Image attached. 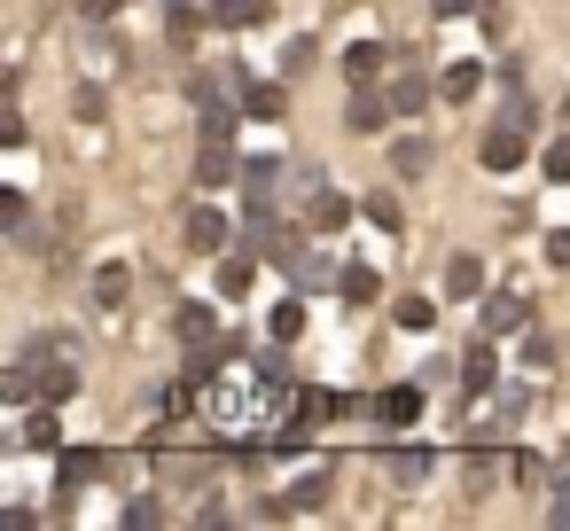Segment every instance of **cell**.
Returning a JSON list of instances; mask_svg holds the SVG:
<instances>
[{"mask_svg": "<svg viewBox=\"0 0 570 531\" xmlns=\"http://www.w3.org/2000/svg\"><path fill=\"white\" fill-rule=\"evenodd\" d=\"M243 250H258V258H289V250H297L274 196H250V212H243Z\"/></svg>", "mask_w": 570, "mask_h": 531, "instance_id": "cell-1", "label": "cell"}, {"mask_svg": "<svg viewBox=\"0 0 570 531\" xmlns=\"http://www.w3.org/2000/svg\"><path fill=\"white\" fill-rule=\"evenodd\" d=\"M391 118H399L391 87H375V79H352V95H344V134H383Z\"/></svg>", "mask_w": 570, "mask_h": 531, "instance_id": "cell-2", "label": "cell"}, {"mask_svg": "<svg viewBox=\"0 0 570 531\" xmlns=\"http://www.w3.org/2000/svg\"><path fill=\"white\" fill-rule=\"evenodd\" d=\"M422 422V383H391L375 391V437H406Z\"/></svg>", "mask_w": 570, "mask_h": 531, "instance_id": "cell-3", "label": "cell"}, {"mask_svg": "<svg viewBox=\"0 0 570 531\" xmlns=\"http://www.w3.org/2000/svg\"><path fill=\"white\" fill-rule=\"evenodd\" d=\"M476 321H484V336H523L531 328V297L523 289H492V297H476Z\"/></svg>", "mask_w": 570, "mask_h": 531, "instance_id": "cell-4", "label": "cell"}, {"mask_svg": "<svg viewBox=\"0 0 570 531\" xmlns=\"http://www.w3.org/2000/svg\"><path fill=\"white\" fill-rule=\"evenodd\" d=\"M95 476H102V453L95 445H56V500H79Z\"/></svg>", "mask_w": 570, "mask_h": 531, "instance_id": "cell-5", "label": "cell"}, {"mask_svg": "<svg viewBox=\"0 0 570 531\" xmlns=\"http://www.w3.org/2000/svg\"><path fill=\"white\" fill-rule=\"evenodd\" d=\"M243 118L250 126H282L289 118V79H243Z\"/></svg>", "mask_w": 570, "mask_h": 531, "instance_id": "cell-6", "label": "cell"}, {"mask_svg": "<svg viewBox=\"0 0 570 531\" xmlns=\"http://www.w3.org/2000/svg\"><path fill=\"white\" fill-rule=\"evenodd\" d=\"M492 344H500V336H476V344L461 352V391H469V399H492V391H500V352H492Z\"/></svg>", "mask_w": 570, "mask_h": 531, "instance_id": "cell-7", "label": "cell"}, {"mask_svg": "<svg viewBox=\"0 0 570 531\" xmlns=\"http://www.w3.org/2000/svg\"><path fill=\"white\" fill-rule=\"evenodd\" d=\"M180 235H188V250H196V258H219L235 227L219 219V204H188V227H180Z\"/></svg>", "mask_w": 570, "mask_h": 531, "instance_id": "cell-8", "label": "cell"}, {"mask_svg": "<svg viewBox=\"0 0 570 531\" xmlns=\"http://www.w3.org/2000/svg\"><path fill=\"white\" fill-rule=\"evenodd\" d=\"M383 476H391V484H422V476H438V453H430V445L383 437Z\"/></svg>", "mask_w": 570, "mask_h": 531, "instance_id": "cell-9", "label": "cell"}, {"mask_svg": "<svg viewBox=\"0 0 570 531\" xmlns=\"http://www.w3.org/2000/svg\"><path fill=\"white\" fill-rule=\"evenodd\" d=\"M523 414H531V391H523V383H508V391H492V414L476 422V437L492 445V437H508V430H515Z\"/></svg>", "mask_w": 570, "mask_h": 531, "instance_id": "cell-10", "label": "cell"}, {"mask_svg": "<svg viewBox=\"0 0 570 531\" xmlns=\"http://www.w3.org/2000/svg\"><path fill=\"white\" fill-rule=\"evenodd\" d=\"M391 102H399V118H422V110L438 102V79H422L414 63H399V79H391Z\"/></svg>", "mask_w": 570, "mask_h": 531, "instance_id": "cell-11", "label": "cell"}, {"mask_svg": "<svg viewBox=\"0 0 570 531\" xmlns=\"http://www.w3.org/2000/svg\"><path fill=\"white\" fill-rule=\"evenodd\" d=\"M126 297H134V266L126 258H102L95 266V313H118Z\"/></svg>", "mask_w": 570, "mask_h": 531, "instance_id": "cell-12", "label": "cell"}, {"mask_svg": "<svg viewBox=\"0 0 570 531\" xmlns=\"http://www.w3.org/2000/svg\"><path fill=\"white\" fill-rule=\"evenodd\" d=\"M476 165H484V173H515V165H523V134H515V126H492L484 149H476Z\"/></svg>", "mask_w": 570, "mask_h": 531, "instance_id": "cell-13", "label": "cell"}, {"mask_svg": "<svg viewBox=\"0 0 570 531\" xmlns=\"http://www.w3.org/2000/svg\"><path fill=\"white\" fill-rule=\"evenodd\" d=\"M430 165H438V149H430L422 134H399V141H391V173H399V180H430Z\"/></svg>", "mask_w": 570, "mask_h": 531, "instance_id": "cell-14", "label": "cell"}, {"mask_svg": "<svg viewBox=\"0 0 570 531\" xmlns=\"http://www.w3.org/2000/svg\"><path fill=\"white\" fill-rule=\"evenodd\" d=\"M227 180H243L235 149H227V141H204V149H196V188H227Z\"/></svg>", "mask_w": 570, "mask_h": 531, "instance_id": "cell-15", "label": "cell"}, {"mask_svg": "<svg viewBox=\"0 0 570 531\" xmlns=\"http://www.w3.org/2000/svg\"><path fill=\"white\" fill-rule=\"evenodd\" d=\"M282 266H289V282H297L305 297H313V289H336V274H344V266H328L321 250H289Z\"/></svg>", "mask_w": 570, "mask_h": 531, "instance_id": "cell-16", "label": "cell"}, {"mask_svg": "<svg viewBox=\"0 0 570 531\" xmlns=\"http://www.w3.org/2000/svg\"><path fill=\"white\" fill-rule=\"evenodd\" d=\"M56 414H63V406H56V399H40V406L24 414L17 445H40V453H56V445H63V422H56Z\"/></svg>", "mask_w": 570, "mask_h": 531, "instance_id": "cell-17", "label": "cell"}, {"mask_svg": "<svg viewBox=\"0 0 570 531\" xmlns=\"http://www.w3.org/2000/svg\"><path fill=\"white\" fill-rule=\"evenodd\" d=\"M445 297H484V258L476 250H453L445 258Z\"/></svg>", "mask_w": 570, "mask_h": 531, "instance_id": "cell-18", "label": "cell"}, {"mask_svg": "<svg viewBox=\"0 0 570 531\" xmlns=\"http://www.w3.org/2000/svg\"><path fill=\"white\" fill-rule=\"evenodd\" d=\"M173 336H180V344H212V336H219V313H212L204 297H188V305L173 313Z\"/></svg>", "mask_w": 570, "mask_h": 531, "instance_id": "cell-19", "label": "cell"}, {"mask_svg": "<svg viewBox=\"0 0 570 531\" xmlns=\"http://www.w3.org/2000/svg\"><path fill=\"white\" fill-rule=\"evenodd\" d=\"M438 95H445V102H476V95H484V63H445V71H438Z\"/></svg>", "mask_w": 570, "mask_h": 531, "instance_id": "cell-20", "label": "cell"}, {"mask_svg": "<svg viewBox=\"0 0 570 531\" xmlns=\"http://www.w3.org/2000/svg\"><path fill=\"white\" fill-rule=\"evenodd\" d=\"M0 399H9V406H32V399H40V360H9V375H0Z\"/></svg>", "mask_w": 570, "mask_h": 531, "instance_id": "cell-21", "label": "cell"}, {"mask_svg": "<svg viewBox=\"0 0 570 531\" xmlns=\"http://www.w3.org/2000/svg\"><path fill=\"white\" fill-rule=\"evenodd\" d=\"M282 157H243V196H282Z\"/></svg>", "mask_w": 570, "mask_h": 531, "instance_id": "cell-22", "label": "cell"}, {"mask_svg": "<svg viewBox=\"0 0 570 531\" xmlns=\"http://www.w3.org/2000/svg\"><path fill=\"white\" fill-rule=\"evenodd\" d=\"M212 24L219 32H250V24H266V0H212Z\"/></svg>", "mask_w": 570, "mask_h": 531, "instance_id": "cell-23", "label": "cell"}, {"mask_svg": "<svg viewBox=\"0 0 570 531\" xmlns=\"http://www.w3.org/2000/svg\"><path fill=\"white\" fill-rule=\"evenodd\" d=\"M383 63H391V48H383V40H352V48H344V79H375Z\"/></svg>", "mask_w": 570, "mask_h": 531, "instance_id": "cell-24", "label": "cell"}, {"mask_svg": "<svg viewBox=\"0 0 570 531\" xmlns=\"http://www.w3.org/2000/svg\"><path fill=\"white\" fill-rule=\"evenodd\" d=\"M305 212H313V235H336V227L352 219V204H344L336 188H321V196H305Z\"/></svg>", "mask_w": 570, "mask_h": 531, "instance_id": "cell-25", "label": "cell"}, {"mask_svg": "<svg viewBox=\"0 0 570 531\" xmlns=\"http://www.w3.org/2000/svg\"><path fill=\"white\" fill-rule=\"evenodd\" d=\"M250 282H258V250H243V258H219V297H250Z\"/></svg>", "mask_w": 570, "mask_h": 531, "instance_id": "cell-26", "label": "cell"}, {"mask_svg": "<svg viewBox=\"0 0 570 531\" xmlns=\"http://www.w3.org/2000/svg\"><path fill=\"white\" fill-rule=\"evenodd\" d=\"M336 297H344V305H375V297H383L375 266H344V274H336Z\"/></svg>", "mask_w": 570, "mask_h": 531, "instance_id": "cell-27", "label": "cell"}, {"mask_svg": "<svg viewBox=\"0 0 570 531\" xmlns=\"http://www.w3.org/2000/svg\"><path fill=\"white\" fill-rule=\"evenodd\" d=\"M71 391H79V367H71V352H56V360L40 367V399H56V406H63Z\"/></svg>", "mask_w": 570, "mask_h": 531, "instance_id": "cell-28", "label": "cell"}, {"mask_svg": "<svg viewBox=\"0 0 570 531\" xmlns=\"http://www.w3.org/2000/svg\"><path fill=\"white\" fill-rule=\"evenodd\" d=\"M328 414H344V399H336V391H297V406H289V422H305V430H321Z\"/></svg>", "mask_w": 570, "mask_h": 531, "instance_id": "cell-29", "label": "cell"}, {"mask_svg": "<svg viewBox=\"0 0 570 531\" xmlns=\"http://www.w3.org/2000/svg\"><path fill=\"white\" fill-rule=\"evenodd\" d=\"M328 484H336L328 469H297V476H289V508H297V515H305V508H321V500H328Z\"/></svg>", "mask_w": 570, "mask_h": 531, "instance_id": "cell-30", "label": "cell"}, {"mask_svg": "<svg viewBox=\"0 0 570 531\" xmlns=\"http://www.w3.org/2000/svg\"><path fill=\"white\" fill-rule=\"evenodd\" d=\"M266 328H274V344H297V336H305V297H282V305L266 313Z\"/></svg>", "mask_w": 570, "mask_h": 531, "instance_id": "cell-31", "label": "cell"}, {"mask_svg": "<svg viewBox=\"0 0 570 531\" xmlns=\"http://www.w3.org/2000/svg\"><path fill=\"white\" fill-rule=\"evenodd\" d=\"M391 321H399L406 336H430V328H438V305H430V297H399V305H391Z\"/></svg>", "mask_w": 570, "mask_h": 531, "instance_id": "cell-32", "label": "cell"}, {"mask_svg": "<svg viewBox=\"0 0 570 531\" xmlns=\"http://www.w3.org/2000/svg\"><path fill=\"white\" fill-rule=\"evenodd\" d=\"M165 515H173V508H165V500H157V492H134V500H126V515H118V523H126V531H157V523H165Z\"/></svg>", "mask_w": 570, "mask_h": 531, "instance_id": "cell-33", "label": "cell"}, {"mask_svg": "<svg viewBox=\"0 0 570 531\" xmlns=\"http://www.w3.org/2000/svg\"><path fill=\"white\" fill-rule=\"evenodd\" d=\"M360 212H367V227H375V235H399V227H406L399 196H375V188H367V204H360Z\"/></svg>", "mask_w": 570, "mask_h": 531, "instance_id": "cell-34", "label": "cell"}, {"mask_svg": "<svg viewBox=\"0 0 570 531\" xmlns=\"http://www.w3.org/2000/svg\"><path fill=\"white\" fill-rule=\"evenodd\" d=\"M212 9H196V0H165V24H173V40H196V24H204Z\"/></svg>", "mask_w": 570, "mask_h": 531, "instance_id": "cell-35", "label": "cell"}, {"mask_svg": "<svg viewBox=\"0 0 570 531\" xmlns=\"http://www.w3.org/2000/svg\"><path fill=\"white\" fill-rule=\"evenodd\" d=\"M71 118H79V126H102V118H110V95H102V87H79V95H71Z\"/></svg>", "mask_w": 570, "mask_h": 531, "instance_id": "cell-36", "label": "cell"}, {"mask_svg": "<svg viewBox=\"0 0 570 531\" xmlns=\"http://www.w3.org/2000/svg\"><path fill=\"white\" fill-rule=\"evenodd\" d=\"M32 227V204H24V188H9L0 196V235H24Z\"/></svg>", "mask_w": 570, "mask_h": 531, "instance_id": "cell-37", "label": "cell"}, {"mask_svg": "<svg viewBox=\"0 0 570 531\" xmlns=\"http://www.w3.org/2000/svg\"><path fill=\"white\" fill-rule=\"evenodd\" d=\"M313 63H321V48H313V40H289V48H282V79H305Z\"/></svg>", "mask_w": 570, "mask_h": 531, "instance_id": "cell-38", "label": "cell"}, {"mask_svg": "<svg viewBox=\"0 0 570 531\" xmlns=\"http://www.w3.org/2000/svg\"><path fill=\"white\" fill-rule=\"evenodd\" d=\"M547 523H554V531L570 523V461L554 469V492H547Z\"/></svg>", "mask_w": 570, "mask_h": 531, "instance_id": "cell-39", "label": "cell"}, {"mask_svg": "<svg viewBox=\"0 0 570 531\" xmlns=\"http://www.w3.org/2000/svg\"><path fill=\"white\" fill-rule=\"evenodd\" d=\"M500 126H515V134H531V126H539V102H531V95H508V110H500Z\"/></svg>", "mask_w": 570, "mask_h": 531, "instance_id": "cell-40", "label": "cell"}, {"mask_svg": "<svg viewBox=\"0 0 570 531\" xmlns=\"http://www.w3.org/2000/svg\"><path fill=\"white\" fill-rule=\"evenodd\" d=\"M523 367H554V336L547 328H523Z\"/></svg>", "mask_w": 570, "mask_h": 531, "instance_id": "cell-41", "label": "cell"}, {"mask_svg": "<svg viewBox=\"0 0 570 531\" xmlns=\"http://www.w3.org/2000/svg\"><path fill=\"white\" fill-rule=\"evenodd\" d=\"M547 180H570V134L547 141Z\"/></svg>", "mask_w": 570, "mask_h": 531, "instance_id": "cell-42", "label": "cell"}, {"mask_svg": "<svg viewBox=\"0 0 570 531\" xmlns=\"http://www.w3.org/2000/svg\"><path fill=\"white\" fill-rule=\"evenodd\" d=\"M469 9H484V0H430V17H438V24H453V17H469Z\"/></svg>", "mask_w": 570, "mask_h": 531, "instance_id": "cell-43", "label": "cell"}, {"mask_svg": "<svg viewBox=\"0 0 570 531\" xmlns=\"http://www.w3.org/2000/svg\"><path fill=\"white\" fill-rule=\"evenodd\" d=\"M118 9H126V0H79V17H87V24H110Z\"/></svg>", "mask_w": 570, "mask_h": 531, "instance_id": "cell-44", "label": "cell"}, {"mask_svg": "<svg viewBox=\"0 0 570 531\" xmlns=\"http://www.w3.org/2000/svg\"><path fill=\"white\" fill-rule=\"evenodd\" d=\"M547 266H562V274H570V227H562V235H547Z\"/></svg>", "mask_w": 570, "mask_h": 531, "instance_id": "cell-45", "label": "cell"}, {"mask_svg": "<svg viewBox=\"0 0 570 531\" xmlns=\"http://www.w3.org/2000/svg\"><path fill=\"white\" fill-rule=\"evenodd\" d=\"M562 126H570V95H562Z\"/></svg>", "mask_w": 570, "mask_h": 531, "instance_id": "cell-46", "label": "cell"}]
</instances>
